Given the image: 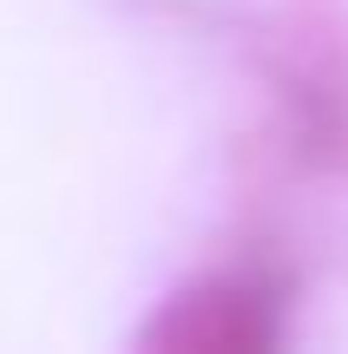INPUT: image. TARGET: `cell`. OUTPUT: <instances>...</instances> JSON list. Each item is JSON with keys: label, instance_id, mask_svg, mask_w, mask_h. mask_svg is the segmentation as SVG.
Masks as SVG:
<instances>
[{"label": "cell", "instance_id": "1", "mask_svg": "<svg viewBox=\"0 0 348 354\" xmlns=\"http://www.w3.org/2000/svg\"><path fill=\"white\" fill-rule=\"evenodd\" d=\"M276 335L270 322V302L244 282H223V289H197V295H178L158 328L165 348H197V354H250Z\"/></svg>", "mask_w": 348, "mask_h": 354}]
</instances>
